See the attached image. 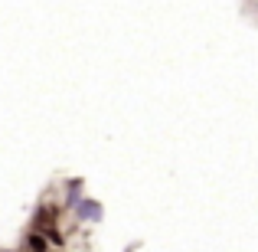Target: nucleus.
Instances as JSON below:
<instances>
[{
  "label": "nucleus",
  "mask_w": 258,
  "mask_h": 252,
  "mask_svg": "<svg viewBox=\"0 0 258 252\" xmlns=\"http://www.w3.org/2000/svg\"><path fill=\"white\" fill-rule=\"evenodd\" d=\"M76 213H79V220H85V223H98L101 220V207L95 200H79Z\"/></svg>",
  "instance_id": "1"
},
{
  "label": "nucleus",
  "mask_w": 258,
  "mask_h": 252,
  "mask_svg": "<svg viewBox=\"0 0 258 252\" xmlns=\"http://www.w3.org/2000/svg\"><path fill=\"white\" fill-rule=\"evenodd\" d=\"M30 249H36V252H43L46 249V242L39 239V236H30Z\"/></svg>",
  "instance_id": "3"
},
{
  "label": "nucleus",
  "mask_w": 258,
  "mask_h": 252,
  "mask_svg": "<svg viewBox=\"0 0 258 252\" xmlns=\"http://www.w3.org/2000/svg\"><path fill=\"white\" fill-rule=\"evenodd\" d=\"M79 193H82V180L69 183V207H79Z\"/></svg>",
  "instance_id": "2"
}]
</instances>
